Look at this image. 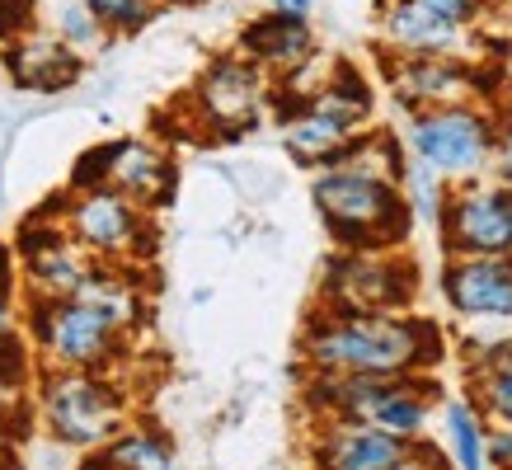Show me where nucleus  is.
<instances>
[{
  "label": "nucleus",
  "instance_id": "obj_1",
  "mask_svg": "<svg viewBox=\"0 0 512 470\" xmlns=\"http://www.w3.org/2000/svg\"><path fill=\"white\" fill-rule=\"evenodd\" d=\"M447 362L437 320L409 311H334L315 306L301 329V367L325 376H409Z\"/></svg>",
  "mask_w": 512,
  "mask_h": 470
},
{
  "label": "nucleus",
  "instance_id": "obj_2",
  "mask_svg": "<svg viewBox=\"0 0 512 470\" xmlns=\"http://www.w3.org/2000/svg\"><path fill=\"white\" fill-rule=\"evenodd\" d=\"M311 203L325 221L334 250H404V240L414 231V212L400 179L362 160L315 170Z\"/></svg>",
  "mask_w": 512,
  "mask_h": 470
},
{
  "label": "nucleus",
  "instance_id": "obj_3",
  "mask_svg": "<svg viewBox=\"0 0 512 470\" xmlns=\"http://www.w3.org/2000/svg\"><path fill=\"white\" fill-rule=\"evenodd\" d=\"M404 151L447 188L489 179L503 160V123L489 104H437L404 113Z\"/></svg>",
  "mask_w": 512,
  "mask_h": 470
},
{
  "label": "nucleus",
  "instance_id": "obj_4",
  "mask_svg": "<svg viewBox=\"0 0 512 470\" xmlns=\"http://www.w3.org/2000/svg\"><path fill=\"white\" fill-rule=\"evenodd\" d=\"M33 419L43 423L52 442H62L71 452H94L132 419L127 391L118 386L113 372H62L43 367L33 381Z\"/></svg>",
  "mask_w": 512,
  "mask_h": 470
},
{
  "label": "nucleus",
  "instance_id": "obj_5",
  "mask_svg": "<svg viewBox=\"0 0 512 470\" xmlns=\"http://www.w3.org/2000/svg\"><path fill=\"white\" fill-rule=\"evenodd\" d=\"M19 329L29 334L38 362L62 372H118L132 348L123 329L76 297H19Z\"/></svg>",
  "mask_w": 512,
  "mask_h": 470
},
{
  "label": "nucleus",
  "instance_id": "obj_6",
  "mask_svg": "<svg viewBox=\"0 0 512 470\" xmlns=\"http://www.w3.org/2000/svg\"><path fill=\"white\" fill-rule=\"evenodd\" d=\"M57 217L99 264L146 268L156 259V245H160L156 212L123 198L118 188H80V193L66 188Z\"/></svg>",
  "mask_w": 512,
  "mask_h": 470
},
{
  "label": "nucleus",
  "instance_id": "obj_7",
  "mask_svg": "<svg viewBox=\"0 0 512 470\" xmlns=\"http://www.w3.org/2000/svg\"><path fill=\"white\" fill-rule=\"evenodd\" d=\"M268 90L273 80L259 71L254 62H245L240 52H221L202 66V76L193 80L188 94V127L212 146L249 137L254 127L264 123L268 113Z\"/></svg>",
  "mask_w": 512,
  "mask_h": 470
},
{
  "label": "nucleus",
  "instance_id": "obj_8",
  "mask_svg": "<svg viewBox=\"0 0 512 470\" xmlns=\"http://www.w3.org/2000/svg\"><path fill=\"white\" fill-rule=\"evenodd\" d=\"M419 264L395 250H334L320 268V306L334 311H414Z\"/></svg>",
  "mask_w": 512,
  "mask_h": 470
},
{
  "label": "nucleus",
  "instance_id": "obj_9",
  "mask_svg": "<svg viewBox=\"0 0 512 470\" xmlns=\"http://www.w3.org/2000/svg\"><path fill=\"white\" fill-rule=\"evenodd\" d=\"M57 212H62V193L19 221L10 240L19 264V297H71L80 278L94 268V254L66 231Z\"/></svg>",
  "mask_w": 512,
  "mask_h": 470
},
{
  "label": "nucleus",
  "instance_id": "obj_10",
  "mask_svg": "<svg viewBox=\"0 0 512 470\" xmlns=\"http://www.w3.org/2000/svg\"><path fill=\"white\" fill-rule=\"evenodd\" d=\"M494 62H461V57H386V90L404 113L437 109V104H494L498 94Z\"/></svg>",
  "mask_w": 512,
  "mask_h": 470
},
{
  "label": "nucleus",
  "instance_id": "obj_11",
  "mask_svg": "<svg viewBox=\"0 0 512 470\" xmlns=\"http://www.w3.org/2000/svg\"><path fill=\"white\" fill-rule=\"evenodd\" d=\"M442 254H512V184L503 179H470L447 188V203L437 212Z\"/></svg>",
  "mask_w": 512,
  "mask_h": 470
},
{
  "label": "nucleus",
  "instance_id": "obj_12",
  "mask_svg": "<svg viewBox=\"0 0 512 470\" xmlns=\"http://www.w3.org/2000/svg\"><path fill=\"white\" fill-rule=\"evenodd\" d=\"M376 47L386 57H461V62H484V33L470 24L423 10L414 0H381L376 10Z\"/></svg>",
  "mask_w": 512,
  "mask_h": 470
},
{
  "label": "nucleus",
  "instance_id": "obj_13",
  "mask_svg": "<svg viewBox=\"0 0 512 470\" xmlns=\"http://www.w3.org/2000/svg\"><path fill=\"white\" fill-rule=\"evenodd\" d=\"M419 442L390 438L362 419H315L311 470H409Z\"/></svg>",
  "mask_w": 512,
  "mask_h": 470
},
{
  "label": "nucleus",
  "instance_id": "obj_14",
  "mask_svg": "<svg viewBox=\"0 0 512 470\" xmlns=\"http://www.w3.org/2000/svg\"><path fill=\"white\" fill-rule=\"evenodd\" d=\"M442 301L456 320L475 315H512V254H461L437 273Z\"/></svg>",
  "mask_w": 512,
  "mask_h": 470
},
{
  "label": "nucleus",
  "instance_id": "obj_15",
  "mask_svg": "<svg viewBox=\"0 0 512 470\" xmlns=\"http://www.w3.org/2000/svg\"><path fill=\"white\" fill-rule=\"evenodd\" d=\"M0 66H5V80L24 94H66L85 76V57H76L52 29H33L15 43H5Z\"/></svg>",
  "mask_w": 512,
  "mask_h": 470
},
{
  "label": "nucleus",
  "instance_id": "obj_16",
  "mask_svg": "<svg viewBox=\"0 0 512 470\" xmlns=\"http://www.w3.org/2000/svg\"><path fill=\"white\" fill-rule=\"evenodd\" d=\"M109 188H118L123 198L160 212V207L174 203V188H179L174 156L151 137H113L109 141Z\"/></svg>",
  "mask_w": 512,
  "mask_h": 470
},
{
  "label": "nucleus",
  "instance_id": "obj_17",
  "mask_svg": "<svg viewBox=\"0 0 512 470\" xmlns=\"http://www.w3.org/2000/svg\"><path fill=\"white\" fill-rule=\"evenodd\" d=\"M315 47H320V43H315L311 19L264 10L259 19H249V24H245V33H240L235 52H240L245 62L259 66L268 80H278V76H287V71H296L301 62H311Z\"/></svg>",
  "mask_w": 512,
  "mask_h": 470
},
{
  "label": "nucleus",
  "instance_id": "obj_18",
  "mask_svg": "<svg viewBox=\"0 0 512 470\" xmlns=\"http://www.w3.org/2000/svg\"><path fill=\"white\" fill-rule=\"evenodd\" d=\"M76 301H85L90 311H99L113 329H123L127 339L146 329L151 320V292H146V268H127V264H99L80 278V287L71 292Z\"/></svg>",
  "mask_w": 512,
  "mask_h": 470
},
{
  "label": "nucleus",
  "instance_id": "obj_19",
  "mask_svg": "<svg viewBox=\"0 0 512 470\" xmlns=\"http://www.w3.org/2000/svg\"><path fill=\"white\" fill-rule=\"evenodd\" d=\"M301 109L325 113V118H334V123L348 127V132H367L376 118V90L353 62H329L325 80L315 85V94Z\"/></svg>",
  "mask_w": 512,
  "mask_h": 470
},
{
  "label": "nucleus",
  "instance_id": "obj_20",
  "mask_svg": "<svg viewBox=\"0 0 512 470\" xmlns=\"http://www.w3.org/2000/svg\"><path fill=\"white\" fill-rule=\"evenodd\" d=\"M80 470H179V456L160 428L127 419L104 447L85 452Z\"/></svg>",
  "mask_w": 512,
  "mask_h": 470
},
{
  "label": "nucleus",
  "instance_id": "obj_21",
  "mask_svg": "<svg viewBox=\"0 0 512 470\" xmlns=\"http://www.w3.org/2000/svg\"><path fill=\"white\" fill-rule=\"evenodd\" d=\"M278 132H282V151L311 174L339 165L348 141L357 137V132H348V127H339L334 118H325V113H315V109H296L287 118H278Z\"/></svg>",
  "mask_w": 512,
  "mask_h": 470
},
{
  "label": "nucleus",
  "instance_id": "obj_22",
  "mask_svg": "<svg viewBox=\"0 0 512 470\" xmlns=\"http://www.w3.org/2000/svg\"><path fill=\"white\" fill-rule=\"evenodd\" d=\"M442 456L451 470H489V419L470 395L442 400Z\"/></svg>",
  "mask_w": 512,
  "mask_h": 470
},
{
  "label": "nucleus",
  "instance_id": "obj_23",
  "mask_svg": "<svg viewBox=\"0 0 512 470\" xmlns=\"http://www.w3.org/2000/svg\"><path fill=\"white\" fill-rule=\"evenodd\" d=\"M470 372V400L480 405L489 423H512V344L498 348L494 358L466 367Z\"/></svg>",
  "mask_w": 512,
  "mask_h": 470
},
{
  "label": "nucleus",
  "instance_id": "obj_24",
  "mask_svg": "<svg viewBox=\"0 0 512 470\" xmlns=\"http://www.w3.org/2000/svg\"><path fill=\"white\" fill-rule=\"evenodd\" d=\"M52 33H57V38H62V43L71 47L76 57H85V62H90L94 52H104V47L113 43L109 29H104V24L90 15V5H85V0H71V5H62V10H57V24H52Z\"/></svg>",
  "mask_w": 512,
  "mask_h": 470
},
{
  "label": "nucleus",
  "instance_id": "obj_25",
  "mask_svg": "<svg viewBox=\"0 0 512 470\" xmlns=\"http://www.w3.org/2000/svg\"><path fill=\"white\" fill-rule=\"evenodd\" d=\"M90 5V15L109 29V38H132V33L151 29L156 15L165 10L160 0H85Z\"/></svg>",
  "mask_w": 512,
  "mask_h": 470
},
{
  "label": "nucleus",
  "instance_id": "obj_26",
  "mask_svg": "<svg viewBox=\"0 0 512 470\" xmlns=\"http://www.w3.org/2000/svg\"><path fill=\"white\" fill-rule=\"evenodd\" d=\"M512 344V315H475V320H461V353H466V367L494 358L498 348Z\"/></svg>",
  "mask_w": 512,
  "mask_h": 470
},
{
  "label": "nucleus",
  "instance_id": "obj_27",
  "mask_svg": "<svg viewBox=\"0 0 512 470\" xmlns=\"http://www.w3.org/2000/svg\"><path fill=\"white\" fill-rule=\"evenodd\" d=\"M400 188H404V198H409V212H414V221H437V212H442V203H447V184L437 179V174H428L423 165H404V179H400Z\"/></svg>",
  "mask_w": 512,
  "mask_h": 470
},
{
  "label": "nucleus",
  "instance_id": "obj_28",
  "mask_svg": "<svg viewBox=\"0 0 512 470\" xmlns=\"http://www.w3.org/2000/svg\"><path fill=\"white\" fill-rule=\"evenodd\" d=\"M38 15H43V0H0V47L33 29H43Z\"/></svg>",
  "mask_w": 512,
  "mask_h": 470
},
{
  "label": "nucleus",
  "instance_id": "obj_29",
  "mask_svg": "<svg viewBox=\"0 0 512 470\" xmlns=\"http://www.w3.org/2000/svg\"><path fill=\"white\" fill-rule=\"evenodd\" d=\"M71 193L80 188H109V141H99L90 151H80V160L71 165V179H66Z\"/></svg>",
  "mask_w": 512,
  "mask_h": 470
},
{
  "label": "nucleus",
  "instance_id": "obj_30",
  "mask_svg": "<svg viewBox=\"0 0 512 470\" xmlns=\"http://www.w3.org/2000/svg\"><path fill=\"white\" fill-rule=\"evenodd\" d=\"M414 5L451 19V24H470V29H484V19L498 10V0H414Z\"/></svg>",
  "mask_w": 512,
  "mask_h": 470
},
{
  "label": "nucleus",
  "instance_id": "obj_31",
  "mask_svg": "<svg viewBox=\"0 0 512 470\" xmlns=\"http://www.w3.org/2000/svg\"><path fill=\"white\" fill-rule=\"evenodd\" d=\"M489 470H512V423H489Z\"/></svg>",
  "mask_w": 512,
  "mask_h": 470
},
{
  "label": "nucleus",
  "instance_id": "obj_32",
  "mask_svg": "<svg viewBox=\"0 0 512 470\" xmlns=\"http://www.w3.org/2000/svg\"><path fill=\"white\" fill-rule=\"evenodd\" d=\"M0 297H19V264L5 240H0Z\"/></svg>",
  "mask_w": 512,
  "mask_h": 470
},
{
  "label": "nucleus",
  "instance_id": "obj_33",
  "mask_svg": "<svg viewBox=\"0 0 512 470\" xmlns=\"http://www.w3.org/2000/svg\"><path fill=\"white\" fill-rule=\"evenodd\" d=\"M19 329V297H0V339Z\"/></svg>",
  "mask_w": 512,
  "mask_h": 470
},
{
  "label": "nucleus",
  "instance_id": "obj_34",
  "mask_svg": "<svg viewBox=\"0 0 512 470\" xmlns=\"http://www.w3.org/2000/svg\"><path fill=\"white\" fill-rule=\"evenodd\" d=\"M268 10H278V15H301V19H311L315 0H268Z\"/></svg>",
  "mask_w": 512,
  "mask_h": 470
},
{
  "label": "nucleus",
  "instance_id": "obj_35",
  "mask_svg": "<svg viewBox=\"0 0 512 470\" xmlns=\"http://www.w3.org/2000/svg\"><path fill=\"white\" fill-rule=\"evenodd\" d=\"M19 400H29V395H15L10 386H5V376H0V414H5V409H15Z\"/></svg>",
  "mask_w": 512,
  "mask_h": 470
},
{
  "label": "nucleus",
  "instance_id": "obj_36",
  "mask_svg": "<svg viewBox=\"0 0 512 470\" xmlns=\"http://www.w3.org/2000/svg\"><path fill=\"white\" fill-rule=\"evenodd\" d=\"M160 5H184V10H193V5H207V0H160Z\"/></svg>",
  "mask_w": 512,
  "mask_h": 470
}]
</instances>
